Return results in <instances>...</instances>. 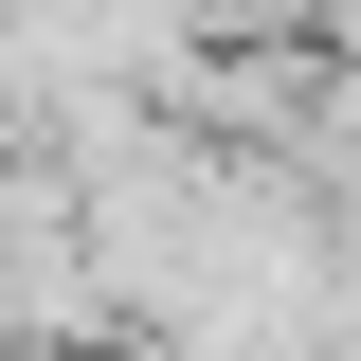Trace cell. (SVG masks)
Returning <instances> with one entry per match:
<instances>
[{
	"mask_svg": "<svg viewBox=\"0 0 361 361\" xmlns=\"http://www.w3.org/2000/svg\"><path fill=\"white\" fill-rule=\"evenodd\" d=\"M343 235H361V163H343Z\"/></svg>",
	"mask_w": 361,
	"mask_h": 361,
	"instance_id": "6da1fadb",
	"label": "cell"
}]
</instances>
